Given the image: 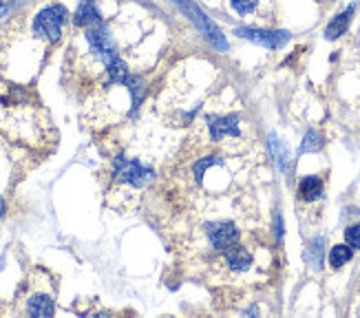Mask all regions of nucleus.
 Instances as JSON below:
<instances>
[{"instance_id":"3","label":"nucleus","mask_w":360,"mask_h":318,"mask_svg":"<svg viewBox=\"0 0 360 318\" xmlns=\"http://www.w3.org/2000/svg\"><path fill=\"white\" fill-rule=\"evenodd\" d=\"M201 236L206 238V246L210 252H221L224 248L237 243L241 238V228L230 219H217V221H206L201 226Z\"/></svg>"},{"instance_id":"18","label":"nucleus","mask_w":360,"mask_h":318,"mask_svg":"<svg viewBox=\"0 0 360 318\" xmlns=\"http://www.w3.org/2000/svg\"><path fill=\"white\" fill-rule=\"evenodd\" d=\"M356 314H358V316H360V307H358V310H356Z\"/></svg>"},{"instance_id":"11","label":"nucleus","mask_w":360,"mask_h":318,"mask_svg":"<svg viewBox=\"0 0 360 318\" xmlns=\"http://www.w3.org/2000/svg\"><path fill=\"white\" fill-rule=\"evenodd\" d=\"M352 254H354V248L352 246H334L332 252H330V265L334 269H340L342 265H347L352 261Z\"/></svg>"},{"instance_id":"10","label":"nucleus","mask_w":360,"mask_h":318,"mask_svg":"<svg viewBox=\"0 0 360 318\" xmlns=\"http://www.w3.org/2000/svg\"><path fill=\"white\" fill-rule=\"evenodd\" d=\"M53 298L46 294H34L27 300L29 316H53Z\"/></svg>"},{"instance_id":"19","label":"nucleus","mask_w":360,"mask_h":318,"mask_svg":"<svg viewBox=\"0 0 360 318\" xmlns=\"http://www.w3.org/2000/svg\"><path fill=\"white\" fill-rule=\"evenodd\" d=\"M175 3H184V0H175Z\"/></svg>"},{"instance_id":"8","label":"nucleus","mask_w":360,"mask_h":318,"mask_svg":"<svg viewBox=\"0 0 360 318\" xmlns=\"http://www.w3.org/2000/svg\"><path fill=\"white\" fill-rule=\"evenodd\" d=\"M98 23H102V15L98 11V0H82L75 15H73V25L86 29V27H93Z\"/></svg>"},{"instance_id":"2","label":"nucleus","mask_w":360,"mask_h":318,"mask_svg":"<svg viewBox=\"0 0 360 318\" xmlns=\"http://www.w3.org/2000/svg\"><path fill=\"white\" fill-rule=\"evenodd\" d=\"M212 265H219V272L224 274H245L252 269L255 265V252L250 246L241 243V238L237 243H232L228 248H224L221 252H217V261Z\"/></svg>"},{"instance_id":"5","label":"nucleus","mask_w":360,"mask_h":318,"mask_svg":"<svg viewBox=\"0 0 360 318\" xmlns=\"http://www.w3.org/2000/svg\"><path fill=\"white\" fill-rule=\"evenodd\" d=\"M234 34L243 40H250L255 44L268 46V49H281L285 42H290L288 31H276V29H257V27H239L234 29Z\"/></svg>"},{"instance_id":"6","label":"nucleus","mask_w":360,"mask_h":318,"mask_svg":"<svg viewBox=\"0 0 360 318\" xmlns=\"http://www.w3.org/2000/svg\"><path fill=\"white\" fill-rule=\"evenodd\" d=\"M228 7L239 15V18H261L272 20V11H268L270 0H226Z\"/></svg>"},{"instance_id":"7","label":"nucleus","mask_w":360,"mask_h":318,"mask_svg":"<svg viewBox=\"0 0 360 318\" xmlns=\"http://www.w3.org/2000/svg\"><path fill=\"white\" fill-rule=\"evenodd\" d=\"M323 193H325V184L319 174H307V177H303L299 182V188H296V195H299V199L303 203L319 201L323 197Z\"/></svg>"},{"instance_id":"12","label":"nucleus","mask_w":360,"mask_h":318,"mask_svg":"<svg viewBox=\"0 0 360 318\" xmlns=\"http://www.w3.org/2000/svg\"><path fill=\"white\" fill-rule=\"evenodd\" d=\"M305 261L311 267H319L321 269V265H323V238L321 236L314 238V241L307 246V250H305Z\"/></svg>"},{"instance_id":"4","label":"nucleus","mask_w":360,"mask_h":318,"mask_svg":"<svg viewBox=\"0 0 360 318\" xmlns=\"http://www.w3.org/2000/svg\"><path fill=\"white\" fill-rule=\"evenodd\" d=\"M69 20V11L62 7V5H51L42 9L36 20H34V34L42 40H46L49 44L60 42L62 38V27L67 25Z\"/></svg>"},{"instance_id":"20","label":"nucleus","mask_w":360,"mask_h":318,"mask_svg":"<svg viewBox=\"0 0 360 318\" xmlns=\"http://www.w3.org/2000/svg\"><path fill=\"white\" fill-rule=\"evenodd\" d=\"M0 3H3V0H0Z\"/></svg>"},{"instance_id":"13","label":"nucleus","mask_w":360,"mask_h":318,"mask_svg":"<svg viewBox=\"0 0 360 318\" xmlns=\"http://www.w3.org/2000/svg\"><path fill=\"white\" fill-rule=\"evenodd\" d=\"M323 148V137L319 131H307L305 133V139L301 144V153H316Z\"/></svg>"},{"instance_id":"17","label":"nucleus","mask_w":360,"mask_h":318,"mask_svg":"<svg viewBox=\"0 0 360 318\" xmlns=\"http://www.w3.org/2000/svg\"><path fill=\"white\" fill-rule=\"evenodd\" d=\"M319 3H334V0H319Z\"/></svg>"},{"instance_id":"16","label":"nucleus","mask_w":360,"mask_h":318,"mask_svg":"<svg viewBox=\"0 0 360 318\" xmlns=\"http://www.w3.org/2000/svg\"><path fill=\"white\" fill-rule=\"evenodd\" d=\"M5 212H7V205H5V199H0V219L5 217Z\"/></svg>"},{"instance_id":"1","label":"nucleus","mask_w":360,"mask_h":318,"mask_svg":"<svg viewBox=\"0 0 360 318\" xmlns=\"http://www.w3.org/2000/svg\"><path fill=\"white\" fill-rule=\"evenodd\" d=\"M155 179V170L139 164L137 159H127V157H115L113 159V184L124 190H144L148 184Z\"/></svg>"},{"instance_id":"15","label":"nucleus","mask_w":360,"mask_h":318,"mask_svg":"<svg viewBox=\"0 0 360 318\" xmlns=\"http://www.w3.org/2000/svg\"><path fill=\"white\" fill-rule=\"evenodd\" d=\"M272 141V151H274V157H276V162H278V166L281 168H285V164H288V153H285V148L281 146V141L278 139H270Z\"/></svg>"},{"instance_id":"9","label":"nucleus","mask_w":360,"mask_h":318,"mask_svg":"<svg viewBox=\"0 0 360 318\" xmlns=\"http://www.w3.org/2000/svg\"><path fill=\"white\" fill-rule=\"evenodd\" d=\"M354 11H356V7L352 5V7H347L345 11H340L336 18L325 27V38L327 40H338L340 36H345L347 34V29H349V23H352V18H354Z\"/></svg>"},{"instance_id":"14","label":"nucleus","mask_w":360,"mask_h":318,"mask_svg":"<svg viewBox=\"0 0 360 318\" xmlns=\"http://www.w3.org/2000/svg\"><path fill=\"white\" fill-rule=\"evenodd\" d=\"M345 241H347V246H352L354 250H360V224L349 226V228L345 230Z\"/></svg>"}]
</instances>
